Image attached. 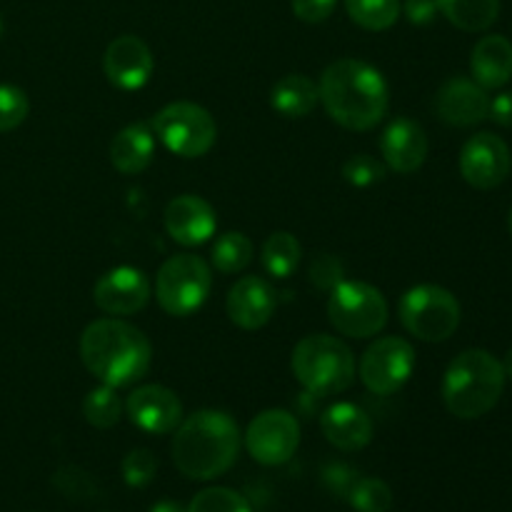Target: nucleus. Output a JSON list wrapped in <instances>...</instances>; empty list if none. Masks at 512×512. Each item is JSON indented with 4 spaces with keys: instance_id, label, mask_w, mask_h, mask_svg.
I'll return each instance as SVG.
<instances>
[{
    "instance_id": "nucleus-1",
    "label": "nucleus",
    "mask_w": 512,
    "mask_h": 512,
    "mask_svg": "<svg viewBox=\"0 0 512 512\" xmlns=\"http://www.w3.org/2000/svg\"><path fill=\"white\" fill-rule=\"evenodd\" d=\"M318 90L325 113L348 130H373L388 113V83L365 60L340 58L330 63L320 75Z\"/></svg>"
},
{
    "instance_id": "nucleus-2",
    "label": "nucleus",
    "mask_w": 512,
    "mask_h": 512,
    "mask_svg": "<svg viewBox=\"0 0 512 512\" xmlns=\"http://www.w3.org/2000/svg\"><path fill=\"white\" fill-rule=\"evenodd\" d=\"M80 360L93 378L118 390L148 375L153 345L135 325L120 318H100L80 335Z\"/></svg>"
},
{
    "instance_id": "nucleus-3",
    "label": "nucleus",
    "mask_w": 512,
    "mask_h": 512,
    "mask_svg": "<svg viewBox=\"0 0 512 512\" xmlns=\"http://www.w3.org/2000/svg\"><path fill=\"white\" fill-rule=\"evenodd\" d=\"M238 453V423L223 410H198L175 428L173 463L190 480L220 478L233 468Z\"/></svg>"
},
{
    "instance_id": "nucleus-4",
    "label": "nucleus",
    "mask_w": 512,
    "mask_h": 512,
    "mask_svg": "<svg viewBox=\"0 0 512 512\" xmlns=\"http://www.w3.org/2000/svg\"><path fill=\"white\" fill-rule=\"evenodd\" d=\"M505 390L503 363L480 348L455 355L443 378V403L460 420H478L500 403Z\"/></svg>"
},
{
    "instance_id": "nucleus-5",
    "label": "nucleus",
    "mask_w": 512,
    "mask_h": 512,
    "mask_svg": "<svg viewBox=\"0 0 512 512\" xmlns=\"http://www.w3.org/2000/svg\"><path fill=\"white\" fill-rule=\"evenodd\" d=\"M293 375L310 395L328 398L353 385L355 358L343 340L333 335H305L293 350Z\"/></svg>"
},
{
    "instance_id": "nucleus-6",
    "label": "nucleus",
    "mask_w": 512,
    "mask_h": 512,
    "mask_svg": "<svg viewBox=\"0 0 512 512\" xmlns=\"http://www.w3.org/2000/svg\"><path fill=\"white\" fill-rule=\"evenodd\" d=\"M213 288L210 265L200 255H173L160 265L155 275V298L173 318H190L208 300Z\"/></svg>"
},
{
    "instance_id": "nucleus-7",
    "label": "nucleus",
    "mask_w": 512,
    "mask_h": 512,
    "mask_svg": "<svg viewBox=\"0 0 512 512\" xmlns=\"http://www.w3.org/2000/svg\"><path fill=\"white\" fill-rule=\"evenodd\" d=\"M388 300L375 285L363 280H340L330 290L328 320L340 335L348 338H373L388 325Z\"/></svg>"
},
{
    "instance_id": "nucleus-8",
    "label": "nucleus",
    "mask_w": 512,
    "mask_h": 512,
    "mask_svg": "<svg viewBox=\"0 0 512 512\" xmlns=\"http://www.w3.org/2000/svg\"><path fill=\"white\" fill-rule=\"evenodd\" d=\"M403 328L425 343H443L460 325V303L448 288L423 283L405 290L398 303Z\"/></svg>"
},
{
    "instance_id": "nucleus-9",
    "label": "nucleus",
    "mask_w": 512,
    "mask_h": 512,
    "mask_svg": "<svg viewBox=\"0 0 512 512\" xmlns=\"http://www.w3.org/2000/svg\"><path fill=\"white\" fill-rule=\"evenodd\" d=\"M150 128L155 138L180 158H203L218 140V125L213 115L203 105L188 100L160 108Z\"/></svg>"
},
{
    "instance_id": "nucleus-10",
    "label": "nucleus",
    "mask_w": 512,
    "mask_h": 512,
    "mask_svg": "<svg viewBox=\"0 0 512 512\" xmlns=\"http://www.w3.org/2000/svg\"><path fill=\"white\" fill-rule=\"evenodd\" d=\"M415 348L403 338H378L363 353L358 375L365 388L375 395H393L413 378Z\"/></svg>"
},
{
    "instance_id": "nucleus-11",
    "label": "nucleus",
    "mask_w": 512,
    "mask_h": 512,
    "mask_svg": "<svg viewBox=\"0 0 512 512\" xmlns=\"http://www.w3.org/2000/svg\"><path fill=\"white\" fill-rule=\"evenodd\" d=\"M300 445V423L288 410H263L245 430V448L260 465H283Z\"/></svg>"
},
{
    "instance_id": "nucleus-12",
    "label": "nucleus",
    "mask_w": 512,
    "mask_h": 512,
    "mask_svg": "<svg viewBox=\"0 0 512 512\" xmlns=\"http://www.w3.org/2000/svg\"><path fill=\"white\" fill-rule=\"evenodd\" d=\"M512 155L508 143L495 133H478L460 150V175L478 190H493L508 180Z\"/></svg>"
},
{
    "instance_id": "nucleus-13",
    "label": "nucleus",
    "mask_w": 512,
    "mask_h": 512,
    "mask_svg": "<svg viewBox=\"0 0 512 512\" xmlns=\"http://www.w3.org/2000/svg\"><path fill=\"white\" fill-rule=\"evenodd\" d=\"M125 415L138 430L148 435H168L183 420V403L165 385H140L125 400Z\"/></svg>"
},
{
    "instance_id": "nucleus-14",
    "label": "nucleus",
    "mask_w": 512,
    "mask_h": 512,
    "mask_svg": "<svg viewBox=\"0 0 512 512\" xmlns=\"http://www.w3.org/2000/svg\"><path fill=\"white\" fill-rule=\"evenodd\" d=\"M150 280L133 265H118L108 270L93 288V303L110 318L135 315L148 305Z\"/></svg>"
},
{
    "instance_id": "nucleus-15",
    "label": "nucleus",
    "mask_w": 512,
    "mask_h": 512,
    "mask_svg": "<svg viewBox=\"0 0 512 512\" xmlns=\"http://www.w3.org/2000/svg\"><path fill=\"white\" fill-rule=\"evenodd\" d=\"M155 68L148 43L138 35H120L105 48V78L120 90H140L150 80Z\"/></svg>"
},
{
    "instance_id": "nucleus-16",
    "label": "nucleus",
    "mask_w": 512,
    "mask_h": 512,
    "mask_svg": "<svg viewBox=\"0 0 512 512\" xmlns=\"http://www.w3.org/2000/svg\"><path fill=\"white\" fill-rule=\"evenodd\" d=\"M163 223L170 238L185 248L208 243L218 228L215 208L200 195H178V198L170 200Z\"/></svg>"
},
{
    "instance_id": "nucleus-17",
    "label": "nucleus",
    "mask_w": 512,
    "mask_h": 512,
    "mask_svg": "<svg viewBox=\"0 0 512 512\" xmlns=\"http://www.w3.org/2000/svg\"><path fill=\"white\" fill-rule=\"evenodd\" d=\"M435 110L443 123L455 125V128H470L488 118L490 98L483 85L463 78V75H455L440 85L438 95H435Z\"/></svg>"
},
{
    "instance_id": "nucleus-18",
    "label": "nucleus",
    "mask_w": 512,
    "mask_h": 512,
    "mask_svg": "<svg viewBox=\"0 0 512 512\" xmlns=\"http://www.w3.org/2000/svg\"><path fill=\"white\" fill-rule=\"evenodd\" d=\"M275 308H278V298H275L273 285L258 275L240 278L230 288L228 300H225L228 318L243 330H260L263 325H268L275 315Z\"/></svg>"
},
{
    "instance_id": "nucleus-19",
    "label": "nucleus",
    "mask_w": 512,
    "mask_h": 512,
    "mask_svg": "<svg viewBox=\"0 0 512 512\" xmlns=\"http://www.w3.org/2000/svg\"><path fill=\"white\" fill-rule=\"evenodd\" d=\"M428 150L430 143L423 125L410 118H395L380 138V153H383L385 165L398 175H410L423 168Z\"/></svg>"
},
{
    "instance_id": "nucleus-20",
    "label": "nucleus",
    "mask_w": 512,
    "mask_h": 512,
    "mask_svg": "<svg viewBox=\"0 0 512 512\" xmlns=\"http://www.w3.org/2000/svg\"><path fill=\"white\" fill-rule=\"evenodd\" d=\"M325 440L345 453L363 450L373 440V420L360 405L335 403L320 418Z\"/></svg>"
},
{
    "instance_id": "nucleus-21",
    "label": "nucleus",
    "mask_w": 512,
    "mask_h": 512,
    "mask_svg": "<svg viewBox=\"0 0 512 512\" xmlns=\"http://www.w3.org/2000/svg\"><path fill=\"white\" fill-rule=\"evenodd\" d=\"M473 80L485 90H498L512 80V43L505 35H485L470 55Z\"/></svg>"
},
{
    "instance_id": "nucleus-22",
    "label": "nucleus",
    "mask_w": 512,
    "mask_h": 512,
    "mask_svg": "<svg viewBox=\"0 0 512 512\" xmlns=\"http://www.w3.org/2000/svg\"><path fill=\"white\" fill-rule=\"evenodd\" d=\"M155 158V133L150 125L133 123L125 125L110 143V163L123 175H138L153 163Z\"/></svg>"
},
{
    "instance_id": "nucleus-23",
    "label": "nucleus",
    "mask_w": 512,
    "mask_h": 512,
    "mask_svg": "<svg viewBox=\"0 0 512 512\" xmlns=\"http://www.w3.org/2000/svg\"><path fill=\"white\" fill-rule=\"evenodd\" d=\"M320 103V90L318 83L308 75L290 73L283 75L278 83L270 90V105L278 115L288 120L305 118L315 110V105Z\"/></svg>"
},
{
    "instance_id": "nucleus-24",
    "label": "nucleus",
    "mask_w": 512,
    "mask_h": 512,
    "mask_svg": "<svg viewBox=\"0 0 512 512\" xmlns=\"http://www.w3.org/2000/svg\"><path fill=\"white\" fill-rule=\"evenodd\" d=\"M438 10L455 28L483 33L498 20L500 0H438Z\"/></svg>"
},
{
    "instance_id": "nucleus-25",
    "label": "nucleus",
    "mask_w": 512,
    "mask_h": 512,
    "mask_svg": "<svg viewBox=\"0 0 512 512\" xmlns=\"http://www.w3.org/2000/svg\"><path fill=\"white\" fill-rule=\"evenodd\" d=\"M300 255H303V248H300L298 238L293 233H285V230L270 235L263 243V250H260L265 273L278 280L290 278L298 270Z\"/></svg>"
},
{
    "instance_id": "nucleus-26",
    "label": "nucleus",
    "mask_w": 512,
    "mask_h": 512,
    "mask_svg": "<svg viewBox=\"0 0 512 512\" xmlns=\"http://www.w3.org/2000/svg\"><path fill=\"white\" fill-rule=\"evenodd\" d=\"M345 10L350 20L363 30L383 33L398 23L403 5L400 0H345Z\"/></svg>"
},
{
    "instance_id": "nucleus-27",
    "label": "nucleus",
    "mask_w": 512,
    "mask_h": 512,
    "mask_svg": "<svg viewBox=\"0 0 512 512\" xmlns=\"http://www.w3.org/2000/svg\"><path fill=\"white\" fill-rule=\"evenodd\" d=\"M210 260L213 268L223 275L243 273L253 260V243L245 233H225L215 240Z\"/></svg>"
},
{
    "instance_id": "nucleus-28",
    "label": "nucleus",
    "mask_w": 512,
    "mask_h": 512,
    "mask_svg": "<svg viewBox=\"0 0 512 512\" xmlns=\"http://www.w3.org/2000/svg\"><path fill=\"white\" fill-rule=\"evenodd\" d=\"M83 415L98 430H108L118 425L120 418H123V403H120L115 388L100 385V388L90 390L83 400Z\"/></svg>"
},
{
    "instance_id": "nucleus-29",
    "label": "nucleus",
    "mask_w": 512,
    "mask_h": 512,
    "mask_svg": "<svg viewBox=\"0 0 512 512\" xmlns=\"http://www.w3.org/2000/svg\"><path fill=\"white\" fill-rule=\"evenodd\" d=\"M348 500L358 512H388L393 508V490L380 478H358Z\"/></svg>"
},
{
    "instance_id": "nucleus-30",
    "label": "nucleus",
    "mask_w": 512,
    "mask_h": 512,
    "mask_svg": "<svg viewBox=\"0 0 512 512\" xmlns=\"http://www.w3.org/2000/svg\"><path fill=\"white\" fill-rule=\"evenodd\" d=\"M188 512H253L248 500L230 488H205L190 500Z\"/></svg>"
},
{
    "instance_id": "nucleus-31",
    "label": "nucleus",
    "mask_w": 512,
    "mask_h": 512,
    "mask_svg": "<svg viewBox=\"0 0 512 512\" xmlns=\"http://www.w3.org/2000/svg\"><path fill=\"white\" fill-rule=\"evenodd\" d=\"M30 113V100L18 85H0V133H10L18 128Z\"/></svg>"
},
{
    "instance_id": "nucleus-32",
    "label": "nucleus",
    "mask_w": 512,
    "mask_h": 512,
    "mask_svg": "<svg viewBox=\"0 0 512 512\" xmlns=\"http://www.w3.org/2000/svg\"><path fill=\"white\" fill-rule=\"evenodd\" d=\"M385 173H388V165L365 153L353 155V158L345 160L343 165V178L348 180L350 185H355V188H370V185L383 183Z\"/></svg>"
},
{
    "instance_id": "nucleus-33",
    "label": "nucleus",
    "mask_w": 512,
    "mask_h": 512,
    "mask_svg": "<svg viewBox=\"0 0 512 512\" xmlns=\"http://www.w3.org/2000/svg\"><path fill=\"white\" fill-rule=\"evenodd\" d=\"M158 473V460L150 450H130L123 458V478L130 488H145Z\"/></svg>"
},
{
    "instance_id": "nucleus-34",
    "label": "nucleus",
    "mask_w": 512,
    "mask_h": 512,
    "mask_svg": "<svg viewBox=\"0 0 512 512\" xmlns=\"http://www.w3.org/2000/svg\"><path fill=\"white\" fill-rule=\"evenodd\" d=\"M338 0H293V13L295 18L303 23H325L330 15L335 13Z\"/></svg>"
},
{
    "instance_id": "nucleus-35",
    "label": "nucleus",
    "mask_w": 512,
    "mask_h": 512,
    "mask_svg": "<svg viewBox=\"0 0 512 512\" xmlns=\"http://www.w3.org/2000/svg\"><path fill=\"white\" fill-rule=\"evenodd\" d=\"M340 275H343V265H340V260H335L333 255H320L313 263V268H310V278H313V283H318L320 288L333 290L335 285L343 280Z\"/></svg>"
},
{
    "instance_id": "nucleus-36",
    "label": "nucleus",
    "mask_w": 512,
    "mask_h": 512,
    "mask_svg": "<svg viewBox=\"0 0 512 512\" xmlns=\"http://www.w3.org/2000/svg\"><path fill=\"white\" fill-rule=\"evenodd\" d=\"M403 13L408 23L413 25H430L438 18V0H405Z\"/></svg>"
},
{
    "instance_id": "nucleus-37",
    "label": "nucleus",
    "mask_w": 512,
    "mask_h": 512,
    "mask_svg": "<svg viewBox=\"0 0 512 512\" xmlns=\"http://www.w3.org/2000/svg\"><path fill=\"white\" fill-rule=\"evenodd\" d=\"M323 480H325V485L333 490V493L348 498L350 488H353V483L358 480V475H353V470L345 468L343 463H335V465H330V468H325Z\"/></svg>"
},
{
    "instance_id": "nucleus-38",
    "label": "nucleus",
    "mask_w": 512,
    "mask_h": 512,
    "mask_svg": "<svg viewBox=\"0 0 512 512\" xmlns=\"http://www.w3.org/2000/svg\"><path fill=\"white\" fill-rule=\"evenodd\" d=\"M488 118H493L503 128H512V90H505L495 95V100H490Z\"/></svg>"
},
{
    "instance_id": "nucleus-39",
    "label": "nucleus",
    "mask_w": 512,
    "mask_h": 512,
    "mask_svg": "<svg viewBox=\"0 0 512 512\" xmlns=\"http://www.w3.org/2000/svg\"><path fill=\"white\" fill-rule=\"evenodd\" d=\"M150 512H188V510H185L180 503H173V500H163V503L153 505V510Z\"/></svg>"
},
{
    "instance_id": "nucleus-40",
    "label": "nucleus",
    "mask_w": 512,
    "mask_h": 512,
    "mask_svg": "<svg viewBox=\"0 0 512 512\" xmlns=\"http://www.w3.org/2000/svg\"><path fill=\"white\" fill-rule=\"evenodd\" d=\"M503 370H505V378L512 380V348L508 350V355H505L503 360Z\"/></svg>"
},
{
    "instance_id": "nucleus-41",
    "label": "nucleus",
    "mask_w": 512,
    "mask_h": 512,
    "mask_svg": "<svg viewBox=\"0 0 512 512\" xmlns=\"http://www.w3.org/2000/svg\"><path fill=\"white\" fill-rule=\"evenodd\" d=\"M508 230H510V235H512V208H510V215H508Z\"/></svg>"
},
{
    "instance_id": "nucleus-42",
    "label": "nucleus",
    "mask_w": 512,
    "mask_h": 512,
    "mask_svg": "<svg viewBox=\"0 0 512 512\" xmlns=\"http://www.w3.org/2000/svg\"><path fill=\"white\" fill-rule=\"evenodd\" d=\"M0 35H3V15H0Z\"/></svg>"
}]
</instances>
